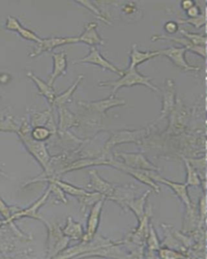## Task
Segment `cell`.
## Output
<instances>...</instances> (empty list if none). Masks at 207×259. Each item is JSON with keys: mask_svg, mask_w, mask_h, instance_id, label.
Wrapping results in <instances>:
<instances>
[{"mask_svg": "<svg viewBox=\"0 0 207 259\" xmlns=\"http://www.w3.org/2000/svg\"><path fill=\"white\" fill-rule=\"evenodd\" d=\"M31 131H32V126L29 121L26 118H24L21 125H19L18 132L17 134L26 148L27 151L42 167L44 172L46 174V177L50 176L52 172L50 155L44 142L36 141L31 137Z\"/></svg>", "mask_w": 207, "mask_h": 259, "instance_id": "1", "label": "cell"}, {"mask_svg": "<svg viewBox=\"0 0 207 259\" xmlns=\"http://www.w3.org/2000/svg\"><path fill=\"white\" fill-rule=\"evenodd\" d=\"M99 86L111 87L113 89L112 95H115L119 89L123 87H132L135 85H143L145 87L151 89L152 91L159 92L160 89L151 83V78L145 76L138 72L137 68H127L123 71L120 79L114 81L99 82Z\"/></svg>", "mask_w": 207, "mask_h": 259, "instance_id": "2", "label": "cell"}, {"mask_svg": "<svg viewBox=\"0 0 207 259\" xmlns=\"http://www.w3.org/2000/svg\"><path fill=\"white\" fill-rule=\"evenodd\" d=\"M50 194V189H49V187H48L46 191L43 194L42 196L38 198L33 204L31 205L28 208H18L16 211L13 212V214H12V217H11L10 224H9V226L11 230L13 231V233H14L17 237L22 238V237H25V234L21 233L20 229H18L17 225H15L14 221L19 220V219L29 217V218L34 219V220H37V221H40L41 222H42L43 219L44 218H42V217L39 214L38 210L41 208L43 205L45 204L46 201L48 200V198H49Z\"/></svg>", "mask_w": 207, "mask_h": 259, "instance_id": "3", "label": "cell"}, {"mask_svg": "<svg viewBox=\"0 0 207 259\" xmlns=\"http://www.w3.org/2000/svg\"><path fill=\"white\" fill-rule=\"evenodd\" d=\"M48 229V244H47V257H56V256L65 250L69 244L70 239L63 234V231L58 224L49 223L43 219Z\"/></svg>", "mask_w": 207, "mask_h": 259, "instance_id": "4", "label": "cell"}, {"mask_svg": "<svg viewBox=\"0 0 207 259\" xmlns=\"http://www.w3.org/2000/svg\"><path fill=\"white\" fill-rule=\"evenodd\" d=\"M79 42L78 36H59V37H49L41 38V41L37 43V46L31 53L29 57L33 59L45 52H49L54 49L65 45L75 44Z\"/></svg>", "mask_w": 207, "mask_h": 259, "instance_id": "5", "label": "cell"}, {"mask_svg": "<svg viewBox=\"0 0 207 259\" xmlns=\"http://www.w3.org/2000/svg\"><path fill=\"white\" fill-rule=\"evenodd\" d=\"M76 63H89V64L95 65V66L102 67V68L108 70V71H112V72L115 73V74L120 75V76L123 74L122 70L117 67L112 63H110V61L107 60L100 54L99 50H97L95 47H91L89 54L87 56L75 61L73 64H76Z\"/></svg>", "mask_w": 207, "mask_h": 259, "instance_id": "6", "label": "cell"}, {"mask_svg": "<svg viewBox=\"0 0 207 259\" xmlns=\"http://www.w3.org/2000/svg\"><path fill=\"white\" fill-rule=\"evenodd\" d=\"M146 172H147L148 176L154 182H161L163 184L169 186L176 193V195L185 203L187 208H189V210L192 209V202H191V199L189 196L188 187L185 184L168 180L166 178H163L160 174H157V171H148L147 170Z\"/></svg>", "mask_w": 207, "mask_h": 259, "instance_id": "7", "label": "cell"}, {"mask_svg": "<svg viewBox=\"0 0 207 259\" xmlns=\"http://www.w3.org/2000/svg\"><path fill=\"white\" fill-rule=\"evenodd\" d=\"M79 105L94 113H105L112 108L126 105V101L117 98L115 95H111L106 99L99 101H80Z\"/></svg>", "mask_w": 207, "mask_h": 259, "instance_id": "8", "label": "cell"}, {"mask_svg": "<svg viewBox=\"0 0 207 259\" xmlns=\"http://www.w3.org/2000/svg\"><path fill=\"white\" fill-rule=\"evenodd\" d=\"M145 130L141 131H123V132H115L110 140L106 142L105 148H104V154L105 156H108L110 149L114 148V146L118 144H126V143H133L138 141L139 139L144 135Z\"/></svg>", "mask_w": 207, "mask_h": 259, "instance_id": "9", "label": "cell"}, {"mask_svg": "<svg viewBox=\"0 0 207 259\" xmlns=\"http://www.w3.org/2000/svg\"><path fill=\"white\" fill-rule=\"evenodd\" d=\"M116 155L118 157L122 158L124 161L123 164L129 168L148 170V171H158L159 170L157 166L150 163L143 154L118 152Z\"/></svg>", "mask_w": 207, "mask_h": 259, "instance_id": "10", "label": "cell"}, {"mask_svg": "<svg viewBox=\"0 0 207 259\" xmlns=\"http://www.w3.org/2000/svg\"><path fill=\"white\" fill-rule=\"evenodd\" d=\"M104 200H105V198H102V199L97 201V202H95V204L91 206L89 217L87 218V231H86V233L83 235L82 241L87 242V241L92 240L94 237H95L98 227H99L100 215H101Z\"/></svg>", "mask_w": 207, "mask_h": 259, "instance_id": "11", "label": "cell"}, {"mask_svg": "<svg viewBox=\"0 0 207 259\" xmlns=\"http://www.w3.org/2000/svg\"><path fill=\"white\" fill-rule=\"evenodd\" d=\"M187 50L185 48H179V47H169L165 50L158 51L160 55H164L169 58L174 65L180 67L185 71H199L200 67H193L189 64L185 60V55Z\"/></svg>", "mask_w": 207, "mask_h": 259, "instance_id": "12", "label": "cell"}, {"mask_svg": "<svg viewBox=\"0 0 207 259\" xmlns=\"http://www.w3.org/2000/svg\"><path fill=\"white\" fill-rule=\"evenodd\" d=\"M117 164V160H114L113 158L108 157V156H99L98 158H92V159H82L77 160L67 166L61 171V174L75 171V170L81 169L83 168H87L90 166L95 165H109L115 167Z\"/></svg>", "mask_w": 207, "mask_h": 259, "instance_id": "13", "label": "cell"}, {"mask_svg": "<svg viewBox=\"0 0 207 259\" xmlns=\"http://www.w3.org/2000/svg\"><path fill=\"white\" fill-rule=\"evenodd\" d=\"M89 174V188L93 190V192L101 194L105 198H110L114 194L115 186L110 182L104 180L99 177L96 170H91L88 172Z\"/></svg>", "mask_w": 207, "mask_h": 259, "instance_id": "14", "label": "cell"}, {"mask_svg": "<svg viewBox=\"0 0 207 259\" xmlns=\"http://www.w3.org/2000/svg\"><path fill=\"white\" fill-rule=\"evenodd\" d=\"M115 168L122 170V172L130 174V176H132L133 178H135L138 182H142L143 184L150 186V188L154 190V192L160 193V191H161V188H160V186L157 184V182L153 181L152 179L148 176V174H147V172H146L147 170L135 169V168H129L127 166L125 165L123 163H121V162L119 161L117 162Z\"/></svg>", "mask_w": 207, "mask_h": 259, "instance_id": "15", "label": "cell"}, {"mask_svg": "<svg viewBox=\"0 0 207 259\" xmlns=\"http://www.w3.org/2000/svg\"><path fill=\"white\" fill-rule=\"evenodd\" d=\"M160 40H169L174 41V42L181 44L183 48L186 49L187 51L194 53L196 55L201 56L202 59H205L206 57V46H194L185 37H179V36H167V35H154L151 37L152 41H157Z\"/></svg>", "mask_w": 207, "mask_h": 259, "instance_id": "16", "label": "cell"}, {"mask_svg": "<svg viewBox=\"0 0 207 259\" xmlns=\"http://www.w3.org/2000/svg\"><path fill=\"white\" fill-rule=\"evenodd\" d=\"M175 97H176V85L173 79H167L164 89L163 107L161 109V119L170 114L175 108Z\"/></svg>", "mask_w": 207, "mask_h": 259, "instance_id": "17", "label": "cell"}, {"mask_svg": "<svg viewBox=\"0 0 207 259\" xmlns=\"http://www.w3.org/2000/svg\"><path fill=\"white\" fill-rule=\"evenodd\" d=\"M97 26L98 24L96 22H90L86 24L83 33L78 36L79 42L84 43L91 47L105 45V41L98 33Z\"/></svg>", "mask_w": 207, "mask_h": 259, "instance_id": "18", "label": "cell"}, {"mask_svg": "<svg viewBox=\"0 0 207 259\" xmlns=\"http://www.w3.org/2000/svg\"><path fill=\"white\" fill-rule=\"evenodd\" d=\"M54 61L53 71L49 76L48 84L53 86L55 80L61 75H65L67 68V53L59 52L52 54Z\"/></svg>", "mask_w": 207, "mask_h": 259, "instance_id": "19", "label": "cell"}, {"mask_svg": "<svg viewBox=\"0 0 207 259\" xmlns=\"http://www.w3.org/2000/svg\"><path fill=\"white\" fill-rule=\"evenodd\" d=\"M27 76L29 77L31 80H33L35 84L37 87V89H38L39 94L45 97L48 102L51 105H53L54 101H55V98H56V93H55V89H53V86H50V85L45 83V81L40 79L39 77L33 74L32 71H29V72L27 73Z\"/></svg>", "mask_w": 207, "mask_h": 259, "instance_id": "20", "label": "cell"}, {"mask_svg": "<svg viewBox=\"0 0 207 259\" xmlns=\"http://www.w3.org/2000/svg\"><path fill=\"white\" fill-rule=\"evenodd\" d=\"M150 210L149 212L145 213L139 222L138 229L133 233L131 236V241L137 245H143L146 241V237L148 235L149 230V217H150Z\"/></svg>", "mask_w": 207, "mask_h": 259, "instance_id": "21", "label": "cell"}, {"mask_svg": "<svg viewBox=\"0 0 207 259\" xmlns=\"http://www.w3.org/2000/svg\"><path fill=\"white\" fill-rule=\"evenodd\" d=\"M62 231L66 237L75 241H82L84 235V231L81 224L74 221L73 218L71 217L67 218L65 227Z\"/></svg>", "mask_w": 207, "mask_h": 259, "instance_id": "22", "label": "cell"}, {"mask_svg": "<svg viewBox=\"0 0 207 259\" xmlns=\"http://www.w3.org/2000/svg\"><path fill=\"white\" fill-rule=\"evenodd\" d=\"M158 51H149V52H142L138 51L136 45H134L130 52V65L129 68H137L138 65L145 63L146 61L154 59L159 56Z\"/></svg>", "mask_w": 207, "mask_h": 259, "instance_id": "23", "label": "cell"}, {"mask_svg": "<svg viewBox=\"0 0 207 259\" xmlns=\"http://www.w3.org/2000/svg\"><path fill=\"white\" fill-rule=\"evenodd\" d=\"M59 129L65 132L69 128L79 125V120L76 116L67 109L66 106L59 107Z\"/></svg>", "mask_w": 207, "mask_h": 259, "instance_id": "24", "label": "cell"}, {"mask_svg": "<svg viewBox=\"0 0 207 259\" xmlns=\"http://www.w3.org/2000/svg\"><path fill=\"white\" fill-rule=\"evenodd\" d=\"M83 77L84 76L83 75H79L77 77V79L74 82L73 84L71 85L69 89H67V91L62 93L60 95L56 96L53 105L57 106L58 108L66 106V105L71 101V97L73 96L75 90L79 87V85L83 81Z\"/></svg>", "mask_w": 207, "mask_h": 259, "instance_id": "25", "label": "cell"}, {"mask_svg": "<svg viewBox=\"0 0 207 259\" xmlns=\"http://www.w3.org/2000/svg\"><path fill=\"white\" fill-rule=\"evenodd\" d=\"M150 190H147L144 194H142L140 198H137V199H133L127 202L126 205V207H128L130 210H132L134 214L136 215L138 221H140L142 217L145 214L144 207L146 204V200L147 197L150 194Z\"/></svg>", "mask_w": 207, "mask_h": 259, "instance_id": "26", "label": "cell"}, {"mask_svg": "<svg viewBox=\"0 0 207 259\" xmlns=\"http://www.w3.org/2000/svg\"><path fill=\"white\" fill-rule=\"evenodd\" d=\"M53 115L49 110L43 112L33 111L30 114V123L32 128L35 126H45L53 119Z\"/></svg>", "mask_w": 207, "mask_h": 259, "instance_id": "27", "label": "cell"}, {"mask_svg": "<svg viewBox=\"0 0 207 259\" xmlns=\"http://www.w3.org/2000/svg\"><path fill=\"white\" fill-rule=\"evenodd\" d=\"M185 160V168H186L187 178L185 185L188 186H201V181L199 178L198 174L196 172L195 168L189 163L188 159L184 158Z\"/></svg>", "mask_w": 207, "mask_h": 259, "instance_id": "28", "label": "cell"}, {"mask_svg": "<svg viewBox=\"0 0 207 259\" xmlns=\"http://www.w3.org/2000/svg\"><path fill=\"white\" fill-rule=\"evenodd\" d=\"M146 241L150 253H152L154 251H158L161 248V244L157 237V232L151 224L149 225L148 235L146 237Z\"/></svg>", "mask_w": 207, "mask_h": 259, "instance_id": "29", "label": "cell"}, {"mask_svg": "<svg viewBox=\"0 0 207 259\" xmlns=\"http://www.w3.org/2000/svg\"><path fill=\"white\" fill-rule=\"evenodd\" d=\"M53 132L47 126H35L32 128L30 136L36 141L45 142L50 137Z\"/></svg>", "mask_w": 207, "mask_h": 259, "instance_id": "30", "label": "cell"}, {"mask_svg": "<svg viewBox=\"0 0 207 259\" xmlns=\"http://www.w3.org/2000/svg\"><path fill=\"white\" fill-rule=\"evenodd\" d=\"M18 130L19 125L16 123L13 115L7 114L5 118L0 119V132L17 133Z\"/></svg>", "mask_w": 207, "mask_h": 259, "instance_id": "31", "label": "cell"}, {"mask_svg": "<svg viewBox=\"0 0 207 259\" xmlns=\"http://www.w3.org/2000/svg\"><path fill=\"white\" fill-rule=\"evenodd\" d=\"M180 32L184 36V37L188 39L194 46H206V36H201V34H197V33L187 32L184 29H181Z\"/></svg>", "mask_w": 207, "mask_h": 259, "instance_id": "32", "label": "cell"}, {"mask_svg": "<svg viewBox=\"0 0 207 259\" xmlns=\"http://www.w3.org/2000/svg\"><path fill=\"white\" fill-rule=\"evenodd\" d=\"M76 3L79 4H81L82 6L87 8V10H89L90 12H92V14L95 15L96 18L99 19V20H101V21H104V22L106 23L107 24H111V22H110V20L102 14L101 12L98 9L97 7H95V5H94L93 3L89 2V1H79V2Z\"/></svg>", "mask_w": 207, "mask_h": 259, "instance_id": "33", "label": "cell"}, {"mask_svg": "<svg viewBox=\"0 0 207 259\" xmlns=\"http://www.w3.org/2000/svg\"><path fill=\"white\" fill-rule=\"evenodd\" d=\"M159 257L165 259H177L185 258L187 256L183 254L181 252H177L174 249H169V248H160L158 250Z\"/></svg>", "mask_w": 207, "mask_h": 259, "instance_id": "34", "label": "cell"}, {"mask_svg": "<svg viewBox=\"0 0 207 259\" xmlns=\"http://www.w3.org/2000/svg\"><path fill=\"white\" fill-rule=\"evenodd\" d=\"M17 207H10L7 205L6 202L4 201L0 196V214L5 221V225H9L10 224V218L14 211L17 210Z\"/></svg>", "mask_w": 207, "mask_h": 259, "instance_id": "35", "label": "cell"}, {"mask_svg": "<svg viewBox=\"0 0 207 259\" xmlns=\"http://www.w3.org/2000/svg\"><path fill=\"white\" fill-rule=\"evenodd\" d=\"M206 22V16H205V12H203L201 15H199L194 18L183 19L179 20V24H190L196 28H201L203 25H205Z\"/></svg>", "mask_w": 207, "mask_h": 259, "instance_id": "36", "label": "cell"}, {"mask_svg": "<svg viewBox=\"0 0 207 259\" xmlns=\"http://www.w3.org/2000/svg\"><path fill=\"white\" fill-rule=\"evenodd\" d=\"M17 32L25 40H31L36 43H39L41 40V37H39L35 32L29 30L28 28H24L21 24L17 28Z\"/></svg>", "mask_w": 207, "mask_h": 259, "instance_id": "37", "label": "cell"}, {"mask_svg": "<svg viewBox=\"0 0 207 259\" xmlns=\"http://www.w3.org/2000/svg\"><path fill=\"white\" fill-rule=\"evenodd\" d=\"M49 187L50 189L51 194H55L57 197L59 201H61L63 203H67V198H66L65 193L63 192L61 188L57 185L52 182H49Z\"/></svg>", "mask_w": 207, "mask_h": 259, "instance_id": "38", "label": "cell"}, {"mask_svg": "<svg viewBox=\"0 0 207 259\" xmlns=\"http://www.w3.org/2000/svg\"><path fill=\"white\" fill-rule=\"evenodd\" d=\"M21 23L19 22V20H17L14 16H8V18L6 20V23H5V28L8 30L14 31L17 32V28L21 25Z\"/></svg>", "mask_w": 207, "mask_h": 259, "instance_id": "39", "label": "cell"}, {"mask_svg": "<svg viewBox=\"0 0 207 259\" xmlns=\"http://www.w3.org/2000/svg\"><path fill=\"white\" fill-rule=\"evenodd\" d=\"M199 207H200V215H201V221H205V213H206V202H205V194H203L200 198L199 202Z\"/></svg>", "mask_w": 207, "mask_h": 259, "instance_id": "40", "label": "cell"}, {"mask_svg": "<svg viewBox=\"0 0 207 259\" xmlns=\"http://www.w3.org/2000/svg\"><path fill=\"white\" fill-rule=\"evenodd\" d=\"M165 28L166 32L171 33V34H173L178 30V24L177 23L173 22V21H169V22L165 24Z\"/></svg>", "mask_w": 207, "mask_h": 259, "instance_id": "41", "label": "cell"}, {"mask_svg": "<svg viewBox=\"0 0 207 259\" xmlns=\"http://www.w3.org/2000/svg\"><path fill=\"white\" fill-rule=\"evenodd\" d=\"M187 15L189 16V18H194V17H197L199 15H201V10H200V8L198 7L194 6L192 7V8H189V10H187Z\"/></svg>", "mask_w": 207, "mask_h": 259, "instance_id": "42", "label": "cell"}, {"mask_svg": "<svg viewBox=\"0 0 207 259\" xmlns=\"http://www.w3.org/2000/svg\"><path fill=\"white\" fill-rule=\"evenodd\" d=\"M194 5L195 3L193 1H184V2L181 3V7L185 11L189 10V8H192Z\"/></svg>", "mask_w": 207, "mask_h": 259, "instance_id": "43", "label": "cell"}, {"mask_svg": "<svg viewBox=\"0 0 207 259\" xmlns=\"http://www.w3.org/2000/svg\"><path fill=\"white\" fill-rule=\"evenodd\" d=\"M0 98H1V97H0Z\"/></svg>", "mask_w": 207, "mask_h": 259, "instance_id": "44", "label": "cell"}]
</instances>
